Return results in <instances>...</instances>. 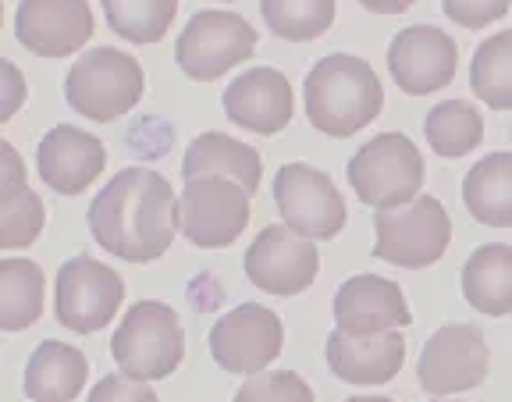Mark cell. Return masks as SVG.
Segmentation results:
<instances>
[{"label":"cell","mask_w":512,"mask_h":402,"mask_svg":"<svg viewBox=\"0 0 512 402\" xmlns=\"http://www.w3.org/2000/svg\"><path fill=\"white\" fill-rule=\"evenodd\" d=\"M345 402H395V399H384V395H356V399H345Z\"/></svg>","instance_id":"cell-36"},{"label":"cell","mask_w":512,"mask_h":402,"mask_svg":"<svg viewBox=\"0 0 512 402\" xmlns=\"http://www.w3.org/2000/svg\"><path fill=\"white\" fill-rule=\"evenodd\" d=\"M107 25L128 43H160L178 15V0H100Z\"/></svg>","instance_id":"cell-27"},{"label":"cell","mask_w":512,"mask_h":402,"mask_svg":"<svg viewBox=\"0 0 512 402\" xmlns=\"http://www.w3.org/2000/svg\"><path fill=\"white\" fill-rule=\"evenodd\" d=\"M107 153L104 143L89 132L75 129V125H57L43 136L40 150H36V168L40 178L61 196H79L86 193L96 178L104 175Z\"/></svg>","instance_id":"cell-18"},{"label":"cell","mask_w":512,"mask_h":402,"mask_svg":"<svg viewBox=\"0 0 512 402\" xmlns=\"http://www.w3.org/2000/svg\"><path fill=\"white\" fill-rule=\"evenodd\" d=\"M377 246L374 257L384 264L420 271L445 257L452 242V218L434 196H416L409 207L377 210L374 214Z\"/></svg>","instance_id":"cell-6"},{"label":"cell","mask_w":512,"mask_h":402,"mask_svg":"<svg viewBox=\"0 0 512 402\" xmlns=\"http://www.w3.org/2000/svg\"><path fill=\"white\" fill-rule=\"evenodd\" d=\"M235 402H317L313 388L299 378L296 370H274V374H253L235 392Z\"/></svg>","instance_id":"cell-30"},{"label":"cell","mask_w":512,"mask_h":402,"mask_svg":"<svg viewBox=\"0 0 512 402\" xmlns=\"http://www.w3.org/2000/svg\"><path fill=\"white\" fill-rule=\"evenodd\" d=\"M463 296L484 317L512 314V246L488 242L463 267Z\"/></svg>","instance_id":"cell-22"},{"label":"cell","mask_w":512,"mask_h":402,"mask_svg":"<svg viewBox=\"0 0 512 402\" xmlns=\"http://www.w3.org/2000/svg\"><path fill=\"white\" fill-rule=\"evenodd\" d=\"M111 356L118 370L132 381H164L178 370L185 356V331L168 303L143 299L121 317L111 338Z\"/></svg>","instance_id":"cell-3"},{"label":"cell","mask_w":512,"mask_h":402,"mask_svg":"<svg viewBox=\"0 0 512 402\" xmlns=\"http://www.w3.org/2000/svg\"><path fill=\"white\" fill-rule=\"evenodd\" d=\"M285 346V328L274 310L242 303L210 328V356L228 374H260Z\"/></svg>","instance_id":"cell-11"},{"label":"cell","mask_w":512,"mask_h":402,"mask_svg":"<svg viewBox=\"0 0 512 402\" xmlns=\"http://www.w3.org/2000/svg\"><path fill=\"white\" fill-rule=\"evenodd\" d=\"M146 75L143 65L125 50L96 47L79 57L64 79V97L89 121H114L125 118L143 100Z\"/></svg>","instance_id":"cell-4"},{"label":"cell","mask_w":512,"mask_h":402,"mask_svg":"<svg viewBox=\"0 0 512 402\" xmlns=\"http://www.w3.org/2000/svg\"><path fill=\"white\" fill-rule=\"evenodd\" d=\"M185 182H200V178H224V182L242 185L249 196L260 189V175H264V161L253 146L239 143V139L224 136V132H203L192 139L182 161Z\"/></svg>","instance_id":"cell-20"},{"label":"cell","mask_w":512,"mask_h":402,"mask_svg":"<svg viewBox=\"0 0 512 402\" xmlns=\"http://www.w3.org/2000/svg\"><path fill=\"white\" fill-rule=\"evenodd\" d=\"M470 86L491 111H512V29L484 40L473 54Z\"/></svg>","instance_id":"cell-26"},{"label":"cell","mask_w":512,"mask_h":402,"mask_svg":"<svg viewBox=\"0 0 512 402\" xmlns=\"http://www.w3.org/2000/svg\"><path fill=\"white\" fill-rule=\"evenodd\" d=\"M466 210L480 225L512 228V153H491L463 178Z\"/></svg>","instance_id":"cell-23"},{"label":"cell","mask_w":512,"mask_h":402,"mask_svg":"<svg viewBox=\"0 0 512 402\" xmlns=\"http://www.w3.org/2000/svg\"><path fill=\"white\" fill-rule=\"evenodd\" d=\"M89 232L107 253L128 264L160 260L182 232L175 189L150 168L118 171L89 203Z\"/></svg>","instance_id":"cell-1"},{"label":"cell","mask_w":512,"mask_h":402,"mask_svg":"<svg viewBox=\"0 0 512 402\" xmlns=\"http://www.w3.org/2000/svg\"><path fill=\"white\" fill-rule=\"evenodd\" d=\"M86 402H157V392H153L146 381H132V378H125V374H111V378L96 381Z\"/></svg>","instance_id":"cell-32"},{"label":"cell","mask_w":512,"mask_h":402,"mask_svg":"<svg viewBox=\"0 0 512 402\" xmlns=\"http://www.w3.org/2000/svg\"><path fill=\"white\" fill-rule=\"evenodd\" d=\"M228 4H232V0H228Z\"/></svg>","instance_id":"cell-37"},{"label":"cell","mask_w":512,"mask_h":402,"mask_svg":"<svg viewBox=\"0 0 512 402\" xmlns=\"http://www.w3.org/2000/svg\"><path fill=\"white\" fill-rule=\"evenodd\" d=\"M43 200L29 185L0 200V250H22L32 246L43 232Z\"/></svg>","instance_id":"cell-29"},{"label":"cell","mask_w":512,"mask_h":402,"mask_svg":"<svg viewBox=\"0 0 512 402\" xmlns=\"http://www.w3.org/2000/svg\"><path fill=\"white\" fill-rule=\"evenodd\" d=\"M349 182L367 207L399 210L409 207L424 185V157L413 146V139L402 132H381L367 146L352 153Z\"/></svg>","instance_id":"cell-5"},{"label":"cell","mask_w":512,"mask_h":402,"mask_svg":"<svg viewBox=\"0 0 512 402\" xmlns=\"http://www.w3.org/2000/svg\"><path fill=\"white\" fill-rule=\"evenodd\" d=\"M260 11L267 29L292 43L317 40L335 22V0H260Z\"/></svg>","instance_id":"cell-28"},{"label":"cell","mask_w":512,"mask_h":402,"mask_svg":"<svg viewBox=\"0 0 512 402\" xmlns=\"http://www.w3.org/2000/svg\"><path fill=\"white\" fill-rule=\"evenodd\" d=\"M89 360L82 349L64 342H40L25 367V395L32 402H72L86 388Z\"/></svg>","instance_id":"cell-21"},{"label":"cell","mask_w":512,"mask_h":402,"mask_svg":"<svg viewBox=\"0 0 512 402\" xmlns=\"http://www.w3.org/2000/svg\"><path fill=\"white\" fill-rule=\"evenodd\" d=\"M491 367L488 342L473 324H445L427 338L416 378L420 388L431 395H456L484 385Z\"/></svg>","instance_id":"cell-10"},{"label":"cell","mask_w":512,"mask_h":402,"mask_svg":"<svg viewBox=\"0 0 512 402\" xmlns=\"http://www.w3.org/2000/svg\"><path fill=\"white\" fill-rule=\"evenodd\" d=\"M256 50V29L235 11H200L192 15L175 43V61L189 79L214 82L228 68L249 61Z\"/></svg>","instance_id":"cell-7"},{"label":"cell","mask_w":512,"mask_h":402,"mask_svg":"<svg viewBox=\"0 0 512 402\" xmlns=\"http://www.w3.org/2000/svg\"><path fill=\"white\" fill-rule=\"evenodd\" d=\"M320 271L313 239H303L288 225H267L246 250V278L271 296H299Z\"/></svg>","instance_id":"cell-13"},{"label":"cell","mask_w":512,"mask_h":402,"mask_svg":"<svg viewBox=\"0 0 512 402\" xmlns=\"http://www.w3.org/2000/svg\"><path fill=\"white\" fill-rule=\"evenodd\" d=\"M178 210H182V235L192 246L224 250L246 232L249 193L224 178H200V182H185Z\"/></svg>","instance_id":"cell-12"},{"label":"cell","mask_w":512,"mask_h":402,"mask_svg":"<svg viewBox=\"0 0 512 402\" xmlns=\"http://www.w3.org/2000/svg\"><path fill=\"white\" fill-rule=\"evenodd\" d=\"M402 360H406V338L399 331L352 338L335 328L328 335V367L349 385H388L402 370Z\"/></svg>","instance_id":"cell-19"},{"label":"cell","mask_w":512,"mask_h":402,"mask_svg":"<svg viewBox=\"0 0 512 402\" xmlns=\"http://www.w3.org/2000/svg\"><path fill=\"white\" fill-rule=\"evenodd\" d=\"M363 8L377 11V15H402L416 4V0H360Z\"/></svg>","instance_id":"cell-35"},{"label":"cell","mask_w":512,"mask_h":402,"mask_svg":"<svg viewBox=\"0 0 512 402\" xmlns=\"http://www.w3.org/2000/svg\"><path fill=\"white\" fill-rule=\"evenodd\" d=\"M274 203L292 232L303 239L324 242L335 239L345 228V200L331 175L310 168V164H285L274 175Z\"/></svg>","instance_id":"cell-9"},{"label":"cell","mask_w":512,"mask_h":402,"mask_svg":"<svg viewBox=\"0 0 512 402\" xmlns=\"http://www.w3.org/2000/svg\"><path fill=\"white\" fill-rule=\"evenodd\" d=\"M441 8L463 29H484L512 8V0H441Z\"/></svg>","instance_id":"cell-31"},{"label":"cell","mask_w":512,"mask_h":402,"mask_svg":"<svg viewBox=\"0 0 512 402\" xmlns=\"http://www.w3.org/2000/svg\"><path fill=\"white\" fill-rule=\"evenodd\" d=\"M15 33L36 57H68L93 36V11L86 0H22Z\"/></svg>","instance_id":"cell-16"},{"label":"cell","mask_w":512,"mask_h":402,"mask_svg":"<svg viewBox=\"0 0 512 402\" xmlns=\"http://www.w3.org/2000/svg\"><path fill=\"white\" fill-rule=\"evenodd\" d=\"M125 299V282L114 267L89 257L64 260L57 271L54 314L75 335H93L107 328Z\"/></svg>","instance_id":"cell-8"},{"label":"cell","mask_w":512,"mask_h":402,"mask_svg":"<svg viewBox=\"0 0 512 402\" xmlns=\"http://www.w3.org/2000/svg\"><path fill=\"white\" fill-rule=\"evenodd\" d=\"M459 47L438 25H409L388 43V72L409 97L438 93L456 79Z\"/></svg>","instance_id":"cell-14"},{"label":"cell","mask_w":512,"mask_h":402,"mask_svg":"<svg viewBox=\"0 0 512 402\" xmlns=\"http://www.w3.org/2000/svg\"><path fill=\"white\" fill-rule=\"evenodd\" d=\"M0 164H4L0 168V200H4V196L25 189V164L11 143H0Z\"/></svg>","instance_id":"cell-33"},{"label":"cell","mask_w":512,"mask_h":402,"mask_svg":"<svg viewBox=\"0 0 512 402\" xmlns=\"http://www.w3.org/2000/svg\"><path fill=\"white\" fill-rule=\"evenodd\" d=\"M0 72H4V79H8V86H4V104H0V121H8V118H15V111L22 107L25 82H22V72H18L11 61H4V65H0Z\"/></svg>","instance_id":"cell-34"},{"label":"cell","mask_w":512,"mask_h":402,"mask_svg":"<svg viewBox=\"0 0 512 402\" xmlns=\"http://www.w3.org/2000/svg\"><path fill=\"white\" fill-rule=\"evenodd\" d=\"M424 136L438 157H466L470 150H477L484 139V118L477 114V107L466 100H445L438 104L424 121Z\"/></svg>","instance_id":"cell-25"},{"label":"cell","mask_w":512,"mask_h":402,"mask_svg":"<svg viewBox=\"0 0 512 402\" xmlns=\"http://www.w3.org/2000/svg\"><path fill=\"white\" fill-rule=\"evenodd\" d=\"M335 321L342 335H388L413 324L402 289L381 274H356L335 292Z\"/></svg>","instance_id":"cell-15"},{"label":"cell","mask_w":512,"mask_h":402,"mask_svg":"<svg viewBox=\"0 0 512 402\" xmlns=\"http://www.w3.org/2000/svg\"><path fill=\"white\" fill-rule=\"evenodd\" d=\"M43 271L32 260H0V328L22 331L43 314Z\"/></svg>","instance_id":"cell-24"},{"label":"cell","mask_w":512,"mask_h":402,"mask_svg":"<svg viewBox=\"0 0 512 402\" xmlns=\"http://www.w3.org/2000/svg\"><path fill=\"white\" fill-rule=\"evenodd\" d=\"M306 118L324 136H356L381 114L384 89L363 57L331 54L306 75Z\"/></svg>","instance_id":"cell-2"},{"label":"cell","mask_w":512,"mask_h":402,"mask_svg":"<svg viewBox=\"0 0 512 402\" xmlns=\"http://www.w3.org/2000/svg\"><path fill=\"white\" fill-rule=\"evenodd\" d=\"M224 114L246 132L256 136H274L292 121L296 100H292V86L281 72L274 68H249L242 72L232 86L224 89Z\"/></svg>","instance_id":"cell-17"}]
</instances>
